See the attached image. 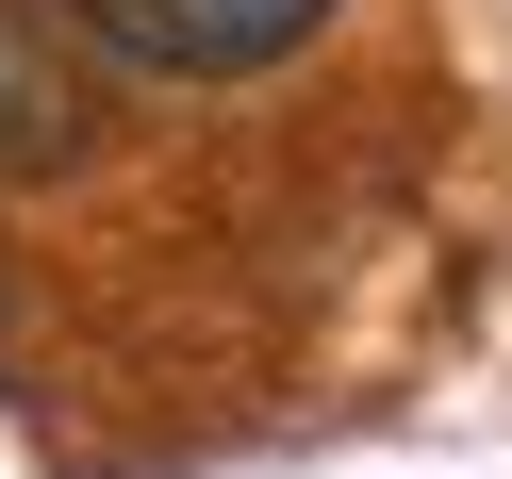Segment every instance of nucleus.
<instances>
[{
  "label": "nucleus",
  "mask_w": 512,
  "mask_h": 479,
  "mask_svg": "<svg viewBox=\"0 0 512 479\" xmlns=\"http://www.w3.org/2000/svg\"><path fill=\"white\" fill-rule=\"evenodd\" d=\"M116 67H166V83H248L281 50L331 34V0H67Z\"/></svg>",
  "instance_id": "obj_1"
},
{
  "label": "nucleus",
  "mask_w": 512,
  "mask_h": 479,
  "mask_svg": "<svg viewBox=\"0 0 512 479\" xmlns=\"http://www.w3.org/2000/svg\"><path fill=\"white\" fill-rule=\"evenodd\" d=\"M67 0H0V182H67L100 149V83H83Z\"/></svg>",
  "instance_id": "obj_2"
}]
</instances>
